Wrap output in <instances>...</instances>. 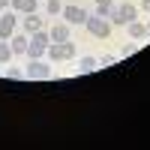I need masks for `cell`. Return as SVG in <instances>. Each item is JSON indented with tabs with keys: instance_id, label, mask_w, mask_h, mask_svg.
<instances>
[{
	"instance_id": "30bf717a",
	"label": "cell",
	"mask_w": 150,
	"mask_h": 150,
	"mask_svg": "<svg viewBox=\"0 0 150 150\" xmlns=\"http://www.w3.org/2000/svg\"><path fill=\"white\" fill-rule=\"evenodd\" d=\"M51 42H66L69 39V24L66 21H60V24H51Z\"/></svg>"
},
{
	"instance_id": "7c38bea8",
	"label": "cell",
	"mask_w": 150,
	"mask_h": 150,
	"mask_svg": "<svg viewBox=\"0 0 150 150\" xmlns=\"http://www.w3.org/2000/svg\"><path fill=\"white\" fill-rule=\"evenodd\" d=\"M15 12H36V0H12Z\"/></svg>"
},
{
	"instance_id": "7a4b0ae2",
	"label": "cell",
	"mask_w": 150,
	"mask_h": 150,
	"mask_svg": "<svg viewBox=\"0 0 150 150\" xmlns=\"http://www.w3.org/2000/svg\"><path fill=\"white\" fill-rule=\"evenodd\" d=\"M45 54L51 57L54 63H63V60H72V57H75V45H72L69 39H66V42H51Z\"/></svg>"
},
{
	"instance_id": "9a60e30c",
	"label": "cell",
	"mask_w": 150,
	"mask_h": 150,
	"mask_svg": "<svg viewBox=\"0 0 150 150\" xmlns=\"http://www.w3.org/2000/svg\"><path fill=\"white\" fill-rule=\"evenodd\" d=\"M12 57V48H9V39H0V63H6Z\"/></svg>"
},
{
	"instance_id": "3957f363",
	"label": "cell",
	"mask_w": 150,
	"mask_h": 150,
	"mask_svg": "<svg viewBox=\"0 0 150 150\" xmlns=\"http://www.w3.org/2000/svg\"><path fill=\"white\" fill-rule=\"evenodd\" d=\"M84 27L90 30L93 36H99V39H105V36L111 33V21H108L105 15H96V12H93V15H87V21H84Z\"/></svg>"
},
{
	"instance_id": "d6986e66",
	"label": "cell",
	"mask_w": 150,
	"mask_h": 150,
	"mask_svg": "<svg viewBox=\"0 0 150 150\" xmlns=\"http://www.w3.org/2000/svg\"><path fill=\"white\" fill-rule=\"evenodd\" d=\"M141 9H144V12H150V0H141Z\"/></svg>"
},
{
	"instance_id": "ac0fdd59",
	"label": "cell",
	"mask_w": 150,
	"mask_h": 150,
	"mask_svg": "<svg viewBox=\"0 0 150 150\" xmlns=\"http://www.w3.org/2000/svg\"><path fill=\"white\" fill-rule=\"evenodd\" d=\"M117 63V57L114 54H105V57H99V66H114Z\"/></svg>"
},
{
	"instance_id": "ba28073f",
	"label": "cell",
	"mask_w": 150,
	"mask_h": 150,
	"mask_svg": "<svg viewBox=\"0 0 150 150\" xmlns=\"http://www.w3.org/2000/svg\"><path fill=\"white\" fill-rule=\"evenodd\" d=\"M27 33H12V39H9V48H12V54H27Z\"/></svg>"
},
{
	"instance_id": "6da1fadb",
	"label": "cell",
	"mask_w": 150,
	"mask_h": 150,
	"mask_svg": "<svg viewBox=\"0 0 150 150\" xmlns=\"http://www.w3.org/2000/svg\"><path fill=\"white\" fill-rule=\"evenodd\" d=\"M48 45H51V33H48V30L30 33V42H27V57H30V60H39V57H45Z\"/></svg>"
},
{
	"instance_id": "44dd1931",
	"label": "cell",
	"mask_w": 150,
	"mask_h": 150,
	"mask_svg": "<svg viewBox=\"0 0 150 150\" xmlns=\"http://www.w3.org/2000/svg\"><path fill=\"white\" fill-rule=\"evenodd\" d=\"M0 15H3V12H0Z\"/></svg>"
},
{
	"instance_id": "e0dca14e",
	"label": "cell",
	"mask_w": 150,
	"mask_h": 150,
	"mask_svg": "<svg viewBox=\"0 0 150 150\" xmlns=\"http://www.w3.org/2000/svg\"><path fill=\"white\" fill-rule=\"evenodd\" d=\"M63 12V3L60 0H48V15H60Z\"/></svg>"
},
{
	"instance_id": "52a82bcc",
	"label": "cell",
	"mask_w": 150,
	"mask_h": 150,
	"mask_svg": "<svg viewBox=\"0 0 150 150\" xmlns=\"http://www.w3.org/2000/svg\"><path fill=\"white\" fill-rule=\"evenodd\" d=\"M60 15L66 18V24H84L87 21V9H81V6H63Z\"/></svg>"
},
{
	"instance_id": "2e32d148",
	"label": "cell",
	"mask_w": 150,
	"mask_h": 150,
	"mask_svg": "<svg viewBox=\"0 0 150 150\" xmlns=\"http://www.w3.org/2000/svg\"><path fill=\"white\" fill-rule=\"evenodd\" d=\"M6 78H12V81H21V78H24V69H18V66H9V69H6Z\"/></svg>"
},
{
	"instance_id": "8992f818",
	"label": "cell",
	"mask_w": 150,
	"mask_h": 150,
	"mask_svg": "<svg viewBox=\"0 0 150 150\" xmlns=\"http://www.w3.org/2000/svg\"><path fill=\"white\" fill-rule=\"evenodd\" d=\"M15 24H18L15 12H3V15H0V39H12V33H15Z\"/></svg>"
},
{
	"instance_id": "5b68a950",
	"label": "cell",
	"mask_w": 150,
	"mask_h": 150,
	"mask_svg": "<svg viewBox=\"0 0 150 150\" xmlns=\"http://www.w3.org/2000/svg\"><path fill=\"white\" fill-rule=\"evenodd\" d=\"M24 75H27V78H51V66L39 57V60H30V63H27Z\"/></svg>"
},
{
	"instance_id": "277c9868",
	"label": "cell",
	"mask_w": 150,
	"mask_h": 150,
	"mask_svg": "<svg viewBox=\"0 0 150 150\" xmlns=\"http://www.w3.org/2000/svg\"><path fill=\"white\" fill-rule=\"evenodd\" d=\"M135 15H138V9H135L132 3H123V6H114L111 9V15H108V21L111 24H129V21H135Z\"/></svg>"
},
{
	"instance_id": "5bb4252c",
	"label": "cell",
	"mask_w": 150,
	"mask_h": 150,
	"mask_svg": "<svg viewBox=\"0 0 150 150\" xmlns=\"http://www.w3.org/2000/svg\"><path fill=\"white\" fill-rule=\"evenodd\" d=\"M78 66H81L84 72H90V69H96V66H99V60H96V57H90V54H87V57H81V60H78Z\"/></svg>"
},
{
	"instance_id": "4fadbf2b",
	"label": "cell",
	"mask_w": 150,
	"mask_h": 150,
	"mask_svg": "<svg viewBox=\"0 0 150 150\" xmlns=\"http://www.w3.org/2000/svg\"><path fill=\"white\" fill-rule=\"evenodd\" d=\"M111 9H114V3H111V0H96V15H111Z\"/></svg>"
},
{
	"instance_id": "9c48e42d",
	"label": "cell",
	"mask_w": 150,
	"mask_h": 150,
	"mask_svg": "<svg viewBox=\"0 0 150 150\" xmlns=\"http://www.w3.org/2000/svg\"><path fill=\"white\" fill-rule=\"evenodd\" d=\"M39 30H45V24H42V18L36 15V12H27V18H24V33H39Z\"/></svg>"
},
{
	"instance_id": "8fae6325",
	"label": "cell",
	"mask_w": 150,
	"mask_h": 150,
	"mask_svg": "<svg viewBox=\"0 0 150 150\" xmlns=\"http://www.w3.org/2000/svg\"><path fill=\"white\" fill-rule=\"evenodd\" d=\"M126 27H129V36H132V39H144V36H147V27H144L141 21H129Z\"/></svg>"
},
{
	"instance_id": "ffe728a7",
	"label": "cell",
	"mask_w": 150,
	"mask_h": 150,
	"mask_svg": "<svg viewBox=\"0 0 150 150\" xmlns=\"http://www.w3.org/2000/svg\"><path fill=\"white\" fill-rule=\"evenodd\" d=\"M6 6H12V0H0V9H6Z\"/></svg>"
}]
</instances>
